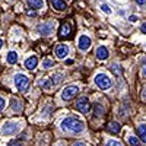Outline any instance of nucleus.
Returning <instances> with one entry per match:
<instances>
[{
    "label": "nucleus",
    "instance_id": "nucleus-15",
    "mask_svg": "<svg viewBox=\"0 0 146 146\" xmlns=\"http://www.w3.org/2000/svg\"><path fill=\"white\" fill-rule=\"evenodd\" d=\"M51 6L56 10H64L66 9V3L63 2V0H51Z\"/></svg>",
    "mask_w": 146,
    "mask_h": 146
},
{
    "label": "nucleus",
    "instance_id": "nucleus-10",
    "mask_svg": "<svg viewBox=\"0 0 146 146\" xmlns=\"http://www.w3.org/2000/svg\"><path fill=\"white\" fill-rule=\"evenodd\" d=\"M36 64H38V58H36V56H31L25 60V67L28 70H34L36 67Z\"/></svg>",
    "mask_w": 146,
    "mask_h": 146
},
{
    "label": "nucleus",
    "instance_id": "nucleus-19",
    "mask_svg": "<svg viewBox=\"0 0 146 146\" xmlns=\"http://www.w3.org/2000/svg\"><path fill=\"white\" fill-rule=\"evenodd\" d=\"M51 79H53V85H56V86H57V85L62 83L63 75H62V73H57V75H53V76H51Z\"/></svg>",
    "mask_w": 146,
    "mask_h": 146
},
{
    "label": "nucleus",
    "instance_id": "nucleus-32",
    "mask_svg": "<svg viewBox=\"0 0 146 146\" xmlns=\"http://www.w3.org/2000/svg\"><path fill=\"white\" fill-rule=\"evenodd\" d=\"M143 101H146V89L143 91Z\"/></svg>",
    "mask_w": 146,
    "mask_h": 146
},
{
    "label": "nucleus",
    "instance_id": "nucleus-4",
    "mask_svg": "<svg viewBox=\"0 0 146 146\" xmlns=\"http://www.w3.org/2000/svg\"><path fill=\"white\" fill-rule=\"evenodd\" d=\"M76 108L82 114H88L89 110H91V104H89L88 96H80V98L76 101Z\"/></svg>",
    "mask_w": 146,
    "mask_h": 146
},
{
    "label": "nucleus",
    "instance_id": "nucleus-7",
    "mask_svg": "<svg viewBox=\"0 0 146 146\" xmlns=\"http://www.w3.org/2000/svg\"><path fill=\"white\" fill-rule=\"evenodd\" d=\"M38 31L41 35H50L51 32H54V22H44L38 27Z\"/></svg>",
    "mask_w": 146,
    "mask_h": 146
},
{
    "label": "nucleus",
    "instance_id": "nucleus-28",
    "mask_svg": "<svg viewBox=\"0 0 146 146\" xmlns=\"http://www.w3.org/2000/svg\"><path fill=\"white\" fill-rule=\"evenodd\" d=\"M75 146H86V145H85L83 142H76V143H75Z\"/></svg>",
    "mask_w": 146,
    "mask_h": 146
},
{
    "label": "nucleus",
    "instance_id": "nucleus-12",
    "mask_svg": "<svg viewBox=\"0 0 146 146\" xmlns=\"http://www.w3.org/2000/svg\"><path fill=\"white\" fill-rule=\"evenodd\" d=\"M28 2V6L34 10H38V9H42L44 7V2L42 0H27Z\"/></svg>",
    "mask_w": 146,
    "mask_h": 146
},
{
    "label": "nucleus",
    "instance_id": "nucleus-11",
    "mask_svg": "<svg viewBox=\"0 0 146 146\" xmlns=\"http://www.w3.org/2000/svg\"><path fill=\"white\" fill-rule=\"evenodd\" d=\"M108 56H110V53H108V50H107V47L100 45L98 48H96V57H98L100 60H107Z\"/></svg>",
    "mask_w": 146,
    "mask_h": 146
},
{
    "label": "nucleus",
    "instance_id": "nucleus-26",
    "mask_svg": "<svg viewBox=\"0 0 146 146\" xmlns=\"http://www.w3.org/2000/svg\"><path fill=\"white\" fill-rule=\"evenodd\" d=\"M101 9L105 12V13H111V9L108 7V5H101Z\"/></svg>",
    "mask_w": 146,
    "mask_h": 146
},
{
    "label": "nucleus",
    "instance_id": "nucleus-25",
    "mask_svg": "<svg viewBox=\"0 0 146 146\" xmlns=\"http://www.w3.org/2000/svg\"><path fill=\"white\" fill-rule=\"evenodd\" d=\"M5 107H6V101L2 98V96H0V111H3Z\"/></svg>",
    "mask_w": 146,
    "mask_h": 146
},
{
    "label": "nucleus",
    "instance_id": "nucleus-24",
    "mask_svg": "<svg viewBox=\"0 0 146 146\" xmlns=\"http://www.w3.org/2000/svg\"><path fill=\"white\" fill-rule=\"evenodd\" d=\"M107 146H123L120 142H117V140H110L108 143H107Z\"/></svg>",
    "mask_w": 146,
    "mask_h": 146
},
{
    "label": "nucleus",
    "instance_id": "nucleus-3",
    "mask_svg": "<svg viewBox=\"0 0 146 146\" xmlns=\"http://www.w3.org/2000/svg\"><path fill=\"white\" fill-rule=\"evenodd\" d=\"M15 85L19 91H27L29 86V78L27 75H22V73H18L15 76Z\"/></svg>",
    "mask_w": 146,
    "mask_h": 146
},
{
    "label": "nucleus",
    "instance_id": "nucleus-22",
    "mask_svg": "<svg viewBox=\"0 0 146 146\" xmlns=\"http://www.w3.org/2000/svg\"><path fill=\"white\" fill-rule=\"evenodd\" d=\"M104 114V110L101 108V105L100 104H95V115L96 117H101Z\"/></svg>",
    "mask_w": 146,
    "mask_h": 146
},
{
    "label": "nucleus",
    "instance_id": "nucleus-33",
    "mask_svg": "<svg viewBox=\"0 0 146 146\" xmlns=\"http://www.w3.org/2000/svg\"><path fill=\"white\" fill-rule=\"evenodd\" d=\"M143 75L146 76V66H143Z\"/></svg>",
    "mask_w": 146,
    "mask_h": 146
},
{
    "label": "nucleus",
    "instance_id": "nucleus-18",
    "mask_svg": "<svg viewBox=\"0 0 146 146\" xmlns=\"http://www.w3.org/2000/svg\"><path fill=\"white\" fill-rule=\"evenodd\" d=\"M108 130L111 131V133H114V135H117V133L121 130V126L117 123V121H113V123L108 124Z\"/></svg>",
    "mask_w": 146,
    "mask_h": 146
},
{
    "label": "nucleus",
    "instance_id": "nucleus-29",
    "mask_svg": "<svg viewBox=\"0 0 146 146\" xmlns=\"http://www.w3.org/2000/svg\"><path fill=\"white\" fill-rule=\"evenodd\" d=\"M136 19H137L136 16H130V21H131V22H136Z\"/></svg>",
    "mask_w": 146,
    "mask_h": 146
},
{
    "label": "nucleus",
    "instance_id": "nucleus-5",
    "mask_svg": "<svg viewBox=\"0 0 146 146\" xmlns=\"http://www.w3.org/2000/svg\"><path fill=\"white\" fill-rule=\"evenodd\" d=\"M79 92V88L78 86H66L63 91H62V100L63 101H70L72 98H75Z\"/></svg>",
    "mask_w": 146,
    "mask_h": 146
},
{
    "label": "nucleus",
    "instance_id": "nucleus-6",
    "mask_svg": "<svg viewBox=\"0 0 146 146\" xmlns=\"http://www.w3.org/2000/svg\"><path fill=\"white\" fill-rule=\"evenodd\" d=\"M19 130V123H15V121H7V123H5L2 131L5 133V135H15V133Z\"/></svg>",
    "mask_w": 146,
    "mask_h": 146
},
{
    "label": "nucleus",
    "instance_id": "nucleus-14",
    "mask_svg": "<svg viewBox=\"0 0 146 146\" xmlns=\"http://www.w3.org/2000/svg\"><path fill=\"white\" fill-rule=\"evenodd\" d=\"M137 136H139V139H140L143 143H146V124L137 126Z\"/></svg>",
    "mask_w": 146,
    "mask_h": 146
},
{
    "label": "nucleus",
    "instance_id": "nucleus-31",
    "mask_svg": "<svg viewBox=\"0 0 146 146\" xmlns=\"http://www.w3.org/2000/svg\"><path fill=\"white\" fill-rule=\"evenodd\" d=\"M66 64H73V60H66Z\"/></svg>",
    "mask_w": 146,
    "mask_h": 146
},
{
    "label": "nucleus",
    "instance_id": "nucleus-2",
    "mask_svg": "<svg viewBox=\"0 0 146 146\" xmlns=\"http://www.w3.org/2000/svg\"><path fill=\"white\" fill-rule=\"evenodd\" d=\"M95 85L102 91L108 89L110 86H111V79H110L108 75H105V73H98V75L95 76Z\"/></svg>",
    "mask_w": 146,
    "mask_h": 146
},
{
    "label": "nucleus",
    "instance_id": "nucleus-13",
    "mask_svg": "<svg viewBox=\"0 0 146 146\" xmlns=\"http://www.w3.org/2000/svg\"><path fill=\"white\" fill-rule=\"evenodd\" d=\"M70 31H72V27H70V23H63L62 25V28H60V36L62 38H66V36H69L70 35Z\"/></svg>",
    "mask_w": 146,
    "mask_h": 146
},
{
    "label": "nucleus",
    "instance_id": "nucleus-27",
    "mask_svg": "<svg viewBox=\"0 0 146 146\" xmlns=\"http://www.w3.org/2000/svg\"><path fill=\"white\" fill-rule=\"evenodd\" d=\"M140 29H142V32H143V34H146V23H143Z\"/></svg>",
    "mask_w": 146,
    "mask_h": 146
},
{
    "label": "nucleus",
    "instance_id": "nucleus-35",
    "mask_svg": "<svg viewBox=\"0 0 146 146\" xmlns=\"http://www.w3.org/2000/svg\"><path fill=\"white\" fill-rule=\"evenodd\" d=\"M10 146H18V145H10Z\"/></svg>",
    "mask_w": 146,
    "mask_h": 146
},
{
    "label": "nucleus",
    "instance_id": "nucleus-8",
    "mask_svg": "<svg viewBox=\"0 0 146 146\" xmlns=\"http://www.w3.org/2000/svg\"><path fill=\"white\" fill-rule=\"evenodd\" d=\"M54 53H56V56H57L58 58H66L67 54H69V47H67L66 44H58V45L56 47Z\"/></svg>",
    "mask_w": 146,
    "mask_h": 146
},
{
    "label": "nucleus",
    "instance_id": "nucleus-30",
    "mask_svg": "<svg viewBox=\"0 0 146 146\" xmlns=\"http://www.w3.org/2000/svg\"><path fill=\"white\" fill-rule=\"evenodd\" d=\"M136 2H137V5H143V3H145V0H136Z\"/></svg>",
    "mask_w": 146,
    "mask_h": 146
},
{
    "label": "nucleus",
    "instance_id": "nucleus-17",
    "mask_svg": "<svg viewBox=\"0 0 146 146\" xmlns=\"http://www.w3.org/2000/svg\"><path fill=\"white\" fill-rule=\"evenodd\" d=\"M38 86L41 88V89H45V91H50V88H51V82L48 80V79H40L38 80Z\"/></svg>",
    "mask_w": 146,
    "mask_h": 146
},
{
    "label": "nucleus",
    "instance_id": "nucleus-34",
    "mask_svg": "<svg viewBox=\"0 0 146 146\" xmlns=\"http://www.w3.org/2000/svg\"><path fill=\"white\" fill-rule=\"evenodd\" d=\"M2 47H3V41H2V40H0V48H2Z\"/></svg>",
    "mask_w": 146,
    "mask_h": 146
},
{
    "label": "nucleus",
    "instance_id": "nucleus-21",
    "mask_svg": "<svg viewBox=\"0 0 146 146\" xmlns=\"http://www.w3.org/2000/svg\"><path fill=\"white\" fill-rule=\"evenodd\" d=\"M53 64H54V62L50 60V58H44L42 60V67L44 69H50V67H53Z\"/></svg>",
    "mask_w": 146,
    "mask_h": 146
},
{
    "label": "nucleus",
    "instance_id": "nucleus-1",
    "mask_svg": "<svg viewBox=\"0 0 146 146\" xmlns=\"http://www.w3.org/2000/svg\"><path fill=\"white\" fill-rule=\"evenodd\" d=\"M62 129L70 133H82L85 130V123L76 117H67L62 121Z\"/></svg>",
    "mask_w": 146,
    "mask_h": 146
},
{
    "label": "nucleus",
    "instance_id": "nucleus-9",
    "mask_svg": "<svg viewBox=\"0 0 146 146\" xmlns=\"http://www.w3.org/2000/svg\"><path fill=\"white\" fill-rule=\"evenodd\" d=\"M91 38L89 36H86V35H80L79 36V40H78V45H79V48L80 50H83V51H86L88 48L91 47Z\"/></svg>",
    "mask_w": 146,
    "mask_h": 146
},
{
    "label": "nucleus",
    "instance_id": "nucleus-16",
    "mask_svg": "<svg viewBox=\"0 0 146 146\" xmlns=\"http://www.w3.org/2000/svg\"><path fill=\"white\" fill-rule=\"evenodd\" d=\"M6 60H7L9 64H15V63L18 62V53H16V51H9Z\"/></svg>",
    "mask_w": 146,
    "mask_h": 146
},
{
    "label": "nucleus",
    "instance_id": "nucleus-23",
    "mask_svg": "<svg viewBox=\"0 0 146 146\" xmlns=\"http://www.w3.org/2000/svg\"><path fill=\"white\" fill-rule=\"evenodd\" d=\"M129 143H130L131 146H139V139L135 137V136H130V137H129Z\"/></svg>",
    "mask_w": 146,
    "mask_h": 146
},
{
    "label": "nucleus",
    "instance_id": "nucleus-20",
    "mask_svg": "<svg viewBox=\"0 0 146 146\" xmlns=\"http://www.w3.org/2000/svg\"><path fill=\"white\" fill-rule=\"evenodd\" d=\"M10 107L13 108L15 111H21V110H22V105H21V102H19L18 100H15V98L10 101Z\"/></svg>",
    "mask_w": 146,
    "mask_h": 146
}]
</instances>
